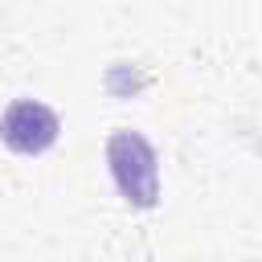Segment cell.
Wrapping results in <instances>:
<instances>
[{
  "instance_id": "6da1fadb",
  "label": "cell",
  "mask_w": 262,
  "mask_h": 262,
  "mask_svg": "<svg viewBox=\"0 0 262 262\" xmlns=\"http://www.w3.org/2000/svg\"><path fill=\"white\" fill-rule=\"evenodd\" d=\"M106 168L127 205L151 209L160 201V156L139 131H115L106 139Z\"/></svg>"
},
{
  "instance_id": "7a4b0ae2",
  "label": "cell",
  "mask_w": 262,
  "mask_h": 262,
  "mask_svg": "<svg viewBox=\"0 0 262 262\" xmlns=\"http://www.w3.org/2000/svg\"><path fill=\"white\" fill-rule=\"evenodd\" d=\"M57 135H61V119L37 98H16L0 115V139L16 156H45L57 143Z\"/></svg>"
}]
</instances>
